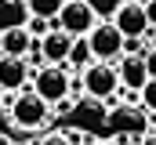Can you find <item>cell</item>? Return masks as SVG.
Instances as JSON below:
<instances>
[{"label": "cell", "instance_id": "6da1fadb", "mask_svg": "<svg viewBox=\"0 0 156 145\" xmlns=\"http://www.w3.org/2000/svg\"><path fill=\"white\" fill-rule=\"evenodd\" d=\"M51 120V102L37 91H18L11 102V123L18 131H40Z\"/></svg>", "mask_w": 156, "mask_h": 145}, {"label": "cell", "instance_id": "7a4b0ae2", "mask_svg": "<svg viewBox=\"0 0 156 145\" xmlns=\"http://www.w3.org/2000/svg\"><path fill=\"white\" fill-rule=\"evenodd\" d=\"M80 80H83V91H87L91 98H98V102H113V94L123 91L116 62H91Z\"/></svg>", "mask_w": 156, "mask_h": 145}, {"label": "cell", "instance_id": "3957f363", "mask_svg": "<svg viewBox=\"0 0 156 145\" xmlns=\"http://www.w3.org/2000/svg\"><path fill=\"white\" fill-rule=\"evenodd\" d=\"M87 40H91V51H94L98 62H120L123 58V40H127V33L120 29L113 18H102L87 33Z\"/></svg>", "mask_w": 156, "mask_h": 145}, {"label": "cell", "instance_id": "277c9868", "mask_svg": "<svg viewBox=\"0 0 156 145\" xmlns=\"http://www.w3.org/2000/svg\"><path fill=\"white\" fill-rule=\"evenodd\" d=\"M33 91L44 94L51 105H58L62 98H69V91H73V76L62 69L58 62H47V65H40V72L33 76Z\"/></svg>", "mask_w": 156, "mask_h": 145}, {"label": "cell", "instance_id": "5b68a950", "mask_svg": "<svg viewBox=\"0 0 156 145\" xmlns=\"http://www.w3.org/2000/svg\"><path fill=\"white\" fill-rule=\"evenodd\" d=\"M98 22H102V18L94 15V7H91L87 0H66V7H62V15H58V26H62L66 33H73V36H87Z\"/></svg>", "mask_w": 156, "mask_h": 145}, {"label": "cell", "instance_id": "8992f818", "mask_svg": "<svg viewBox=\"0 0 156 145\" xmlns=\"http://www.w3.org/2000/svg\"><path fill=\"white\" fill-rule=\"evenodd\" d=\"M29 83V58L0 55V91H22Z\"/></svg>", "mask_w": 156, "mask_h": 145}, {"label": "cell", "instance_id": "52a82bcc", "mask_svg": "<svg viewBox=\"0 0 156 145\" xmlns=\"http://www.w3.org/2000/svg\"><path fill=\"white\" fill-rule=\"evenodd\" d=\"M116 69H120L123 91H138V94H142V87L153 80V76H149V65H145V55H123L116 62Z\"/></svg>", "mask_w": 156, "mask_h": 145}, {"label": "cell", "instance_id": "ba28073f", "mask_svg": "<svg viewBox=\"0 0 156 145\" xmlns=\"http://www.w3.org/2000/svg\"><path fill=\"white\" fill-rule=\"evenodd\" d=\"M73 40L76 36L73 33H66L62 26H55L51 33H44L40 36V55H44V62H69V51H73Z\"/></svg>", "mask_w": 156, "mask_h": 145}, {"label": "cell", "instance_id": "9c48e42d", "mask_svg": "<svg viewBox=\"0 0 156 145\" xmlns=\"http://www.w3.org/2000/svg\"><path fill=\"white\" fill-rule=\"evenodd\" d=\"M113 22H116L127 36H145L149 29H153V22H149V15H145V4H138V0H127V4L116 11Z\"/></svg>", "mask_w": 156, "mask_h": 145}, {"label": "cell", "instance_id": "30bf717a", "mask_svg": "<svg viewBox=\"0 0 156 145\" xmlns=\"http://www.w3.org/2000/svg\"><path fill=\"white\" fill-rule=\"evenodd\" d=\"M33 44H37V36L29 33V26H15V29L0 33V51H4V55H22V58H29Z\"/></svg>", "mask_w": 156, "mask_h": 145}, {"label": "cell", "instance_id": "8fae6325", "mask_svg": "<svg viewBox=\"0 0 156 145\" xmlns=\"http://www.w3.org/2000/svg\"><path fill=\"white\" fill-rule=\"evenodd\" d=\"M29 22V4L26 0H0V33L26 26Z\"/></svg>", "mask_w": 156, "mask_h": 145}, {"label": "cell", "instance_id": "7c38bea8", "mask_svg": "<svg viewBox=\"0 0 156 145\" xmlns=\"http://www.w3.org/2000/svg\"><path fill=\"white\" fill-rule=\"evenodd\" d=\"M69 62H73L76 69H87V65L94 62V51H91V40H87V36H76V40H73V51H69Z\"/></svg>", "mask_w": 156, "mask_h": 145}, {"label": "cell", "instance_id": "4fadbf2b", "mask_svg": "<svg viewBox=\"0 0 156 145\" xmlns=\"http://www.w3.org/2000/svg\"><path fill=\"white\" fill-rule=\"evenodd\" d=\"M29 4V15H40V18H58L66 0H26Z\"/></svg>", "mask_w": 156, "mask_h": 145}, {"label": "cell", "instance_id": "5bb4252c", "mask_svg": "<svg viewBox=\"0 0 156 145\" xmlns=\"http://www.w3.org/2000/svg\"><path fill=\"white\" fill-rule=\"evenodd\" d=\"M91 7H94V15L98 18H116V11L127 4V0H87Z\"/></svg>", "mask_w": 156, "mask_h": 145}, {"label": "cell", "instance_id": "9a60e30c", "mask_svg": "<svg viewBox=\"0 0 156 145\" xmlns=\"http://www.w3.org/2000/svg\"><path fill=\"white\" fill-rule=\"evenodd\" d=\"M142 105L149 109V112H156V76L145 83V87H142Z\"/></svg>", "mask_w": 156, "mask_h": 145}, {"label": "cell", "instance_id": "2e32d148", "mask_svg": "<svg viewBox=\"0 0 156 145\" xmlns=\"http://www.w3.org/2000/svg\"><path fill=\"white\" fill-rule=\"evenodd\" d=\"M123 55H145V40L142 36H127L123 40Z\"/></svg>", "mask_w": 156, "mask_h": 145}, {"label": "cell", "instance_id": "e0dca14e", "mask_svg": "<svg viewBox=\"0 0 156 145\" xmlns=\"http://www.w3.org/2000/svg\"><path fill=\"white\" fill-rule=\"evenodd\" d=\"M37 145H73V142H69V134H44Z\"/></svg>", "mask_w": 156, "mask_h": 145}, {"label": "cell", "instance_id": "ac0fdd59", "mask_svg": "<svg viewBox=\"0 0 156 145\" xmlns=\"http://www.w3.org/2000/svg\"><path fill=\"white\" fill-rule=\"evenodd\" d=\"M145 65H149V76H156V47L145 51Z\"/></svg>", "mask_w": 156, "mask_h": 145}, {"label": "cell", "instance_id": "d6986e66", "mask_svg": "<svg viewBox=\"0 0 156 145\" xmlns=\"http://www.w3.org/2000/svg\"><path fill=\"white\" fill-rule=\"evenodd\" d=\"M145 4V15H149V22H153V29H156V0H142Z\"/></svg>", "mask_w": 156, "mask_h": 145}, {"label": "cell", "instance_id": "ffe728a7", "mask_svg": "<svg viewBox=\"0 0 156 145\" xmlns=\"http://www.w3.org/2000/svg\"><path fill=\"white\" fill-rule=\"evenodd\" d=\"M0 145H11V138H7V134H4V131H0Z\"/></svg>", "mask_w": 156, "mask_h": 145}, {"label": "cell", "instance_id": "44dd1931", "mask_svg": "<svg viewBox=\"0 0 156 145\" xmlns=\"http://www.w3.org/2000/svg\"><path fill=\"white\" fill-rule=\"evenodd\" d=\"M105 145H116V142H105Z\"/></svg>", "mask_w": 156, "mask_h": 145}, {"label": "cell", "instance_id": "7402d4cb", "mask_svg": "<svg viewBox=\"0 0 156 145\" xmlns=\"http://www.w3.org/2000/svg\"><path fill=\"white\" fill-rule=\"evenodd\" d=\"M80 145H91V142H80Z\"/></svg>", "mask_w": 156, "mask_h": 145}, {"label": "cell", "instance_id": "603a6c76", "mask_svg": "<svg viewBox=\"0 0 156 145\" xmlns=\"http://www.w3.org/2000/svg\"><path fill=\"white\" fill-rule=\"evenodd\" d=\"M0 55H4V51H0Z\"/></svg>", "mask_w": 156, "mask_h": 145}]
</instances>
